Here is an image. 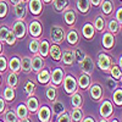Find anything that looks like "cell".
<instances>
[{"label":"cell","instance_id":"4fadbf2b","mask_svg":"<svg viewBox=\"0 0 122 122\" xmlns=\"http://www.w3.org/2000/svg\"><path fill=\"white\" fill-rule=\"evenodd\" d=\"M82 34H83V37L84 38H87V39H92L94 37V34H95V29H94V27H93V25L92 23H86L84 26H83V28H82Z\"/></svg>","mask_w":122,"mask_h":122},{"label":"cell","instance_id":"db71d44e","mask_svg":"<svg viewBox=\"0 0 122 122\" xmlns=\"http://www.w3.org/2000/svg\"><path fill=\"white\" fill-rule=\"evenodd\" d=\"M84 122H94V118H93V117H87V118L84 120Z\"/></svg>","mask_w":122,"mask_h":122},{"label":"cell","instance_id":"603a6c76","mask_svg":"<svg viewBox=\"0 0 122 122\" xmlns=\"http://www.w3.org/2000/svg\"><path fill=\"white\" fill-rule=\"evenodd\" d=\"M53 4L57 12H62L68 5V0H53Z\"/></svg>","mask_w":122,"mask_h":122},{"label":"cell","instance_id":"f546056e","mask_svg":"<svg viewBox=\"0 0 122 122\" xmlns=\"http://www.w3.org/2000/svg\"><path fill=\"white\" fill-rule=\"evenodd\" d=\"M7 83H9V87H11V88H15L18 83V78H17V75L11 72L9 76H7Z\"/></svg>","mask_w":122,"mask_h":122},{"label":"cell","instance_id":"816d5d0a","mask_svg":"<svg viewBox=\"0 0 122 122\" xmlns=\"http://www.w3.org/2000/svg\"><path fill=\"white\" fill-rule=\"evenodd\" d=\"M4 107H5V103H4V100L0 98V112L4 111Z\"/></svg>","mask_w":122,"mask_h":122},{"label":"cell","instance_id":"5b68a950","mask_svg":"<svg viewBox=\"0 0 122 122\" xmlns=\"http://www.w3.org/2000/svg\"><path fill=\"white\" fill-rule=\"evenodd\" d=\"M62 14H64L65 22H66L68 26H73V25L76 23L77 16H76V12H75V10H73L72 7H66L64 11H62Z\"/></svg>","mask_w":122,"mask_h":122},{"label":"cell","instance_id":"8992f818","mask_svg":"<svg viewBox=\"0 0 122 122\" xmlns=\"http://www.w3.org/2000/svg\"><path fill=\"white\" fill-rule=\"evenodd\" d=\"M28 7L29 11L33 15H40L43 11V4L42 0H28Z\"/></svg>","mask_w":122,"mask_h":122},{"label":"cell","instance_id":"6125c7cd","mask_svg":"<svg viewBox=\"0 0 122 122\" xmlns=\"http://www.w3.org/2000/svg\"><path fill=\"white\" fill-rule=\"evenodd\" d=\"M0 1H4V0H0Z\"/></svg>","mask_w":122,"mask_h":122},{"label":"cell","instance_id":"1f68e13d","mask_svg":"<svg viewBox=\"0 0 122 122\" xmlns=\"http://www.w3.org/2000/svg\"><path fill=\"white\" fill-rule=\"evenodd\" d=\"M4 98H5V100H7V101H12L14 98H15V90H14V88L7 87V88L5 89V92H4Z\"/></svg>","mask_w":122,"mask_h":122},{"label":"cell","instance_id":"7402d4cb","mask_svg":"<svg viewBox=\"0 0 122 122\" xmlns=\"http://www.w3.org/2000/svg\"><path fill=\"white\" fill-rule=\"evenodd\" d=\"M49 53H50V55H51V57L54 60H56V61H59L61 59V49H60V46L57 44H54V45L50 46L49 48Z\"/></svg>","mask_w":122,"mask_h":122},{"label":"cell","instance_id":"9c48e42d","mask_svg":"<svg viewBox=\"0 0 122 122\" xmlns=\"http://www.w3.org/2000/svg\"><path fill=\"white\" fill-rule=\"evenodd\" d=\"M26 11H27V6L26 3L21 1L18 3L17 5H15V15L18 20H23L26 17Z\"/></svg>","mask_w":122,"mask_h":122},{"label":"cell","instance_id":"5bb4252c","mask_svg":"<svg viewBox=\"0 0 122 122\" xmlns=\"http://www.w3.org/2000/svg\"><path fill=\"white\" fill-rule=\"evenodd\" d=\"M111 114H112V105L109 100H105L100 107V115L103 117H109Z\"/></svg>","mask_w":122,"mask_h":122},{"label":"cell","instance_id":"d6986e66","mask_svg":"<svg viewBox=\"0 0 122 122\" xmlns=\"http://www.w3.org/2000/svg\"><path fill=\"white\" fill-rule=\"evenodd\" d=\"M66 39H67V43L71 44V45H76L77 42H78V33L76 29H70L68 33L66 36Z\"/></svg>","mask_w":122,"mask_h":122},{"label":"cell","instance_id":"9f6ffc18","mask_svg":"<svg viewBox=\"0 0 122 122\" xmlns=\"http://www.w3.org/2000/svg\"><path fill=\"white\" fill-rule=\"evenodd\" d=\"M21 122H30V121H29V120H28V118L26 117V118H23V120H22Z\"/></svg>","mask_w":122,"mask_h":122},{"label":"cell","instance_id":"836d02e7","mask_svg":"<svg viewBox=\"0 0 122 122\" xmlns=\"http://www.w3.org/2000/svg\"><path fill=\"white\" fill-rule=\"evenodd\" d=\"M71 117H72V120L75 121V122H78V121H81L82 120V117H83V114H82V110L81 109H73V111H72V114H71Z\"/></svg>","mask_w":122,"mask_h":122},{"label":"cell","instance_id":"94428289","mask_svg":"<svg viewBox=\"0 0 122 122\" xmlns=\"http://www.w3.org/2000/svg\"><path fill=\"white\" fill-rule=\"evenodd\" d=\"M112 122H118V121H117V120H114V121H112Z\"/></svg>","mask_w":122,"mask_h":122},{"label":"cell","instance_id":"30bf717a","mask_svg":"<svg viewBox=\"0 0 122 122\" xmlns=\"http://www.w3.org/2000/svg\"><path fill=\"white\" fill-rule=\"evenodd\" d=\"M64 79V70L62 68H55L51 73V81L55 86H59L61 84Z\"/></svg>","mask_w":122,"mask_h":122},{"label":"cell","instance_id":"484cf974","mask_svg":"<svg viewBox=\"0 0 122 122\" xmlns=\"http://www.w3.org/2000/svg\"><path fill=\"white\" fill-rule=\"evenodd\" d=\"M101 94H103V89H101L100 86L95 84V86H93L90 88V95H92V98H93L94 100H98L101 97Z\"/></svg>","mask_w":122,"mask_h":122},{"label":"cell","instance_id":"d590c367","mask_svg":"<svg viewBox=\"0 0 122 122\" xmlns=\"http://www.w3.org/2000/svg\"><path fill=\"white\" fill-rule=\"evenodd\" d=\"M71 103H72V105L75 107L81 106V105H82V97H81L79 94H77V93H75L72 95V98H71Z\"/></svg>","mask_w":122,"mask_h":122},{"label":"cell","instance_id":"ffe728a7","mask_svg":"<svg viewBox=\"0 0 122 122\" xmlns=\"http://www.w3.org/2000/svg\"><path fill=\"white\" fill-rule=\"evenodd\" d=\"M20 62H21V70L23 71L25 73L30 72V66H32V59L28 57V56H25V57H22V60H20Z\"/></svg>","mask_w":122,"mask_h":122},{"label":"cell","instance_id":"11a10c76","mask_svg":"<svg viewBox=\"0 0 122 122\" xmlns=\"http://www.w3.org/2000/svg\"><path fill=\"white\" fill-rule=\"evenodd\" d=\"M42 1H43V3H46V4H49V3H51L53 0H42Z\"/></svg>","mask_w":122,"mask_h":122},{"label":"cell","instance_id":"f5cc1de1","mask_svg":"<svg viewBox=\"0 0 122 122\" xmlns=\"http://www.w3.org/2000/svg\"><path fill=\"white\" fill-rule=\"evenodd\" d=\"M10 3H11V4L15 6V5H17L18 3H21V0H10Z\"/></svg>","mask_w":122,"mask_h":122},{"label":"cell","instance_id":"f35d334b","mask_svg":"<svg viewBox=\"0 0 122 122\" xmlns=\"http://www.w3.org/2000/svg\"><path fill=\"white\" fill-rule=\"evenodd\" d=\"M114 101H115L117 105H121L122 104V90H121V88L120 89H116V92L114 93Z\"/></svg>","mask_w":122,"mask_h":122},{"label":"cell","instance_id":"ac0fdd59","mask_svg":"<svg viewBox=\"0 0 122 122\" xmlns=\"http://www.w3.org/2000/svg\"><path fill=\"white\" fill-rule=\"evenodd\" d=\"M9 67L14 73H17L21 71V62H20L18 57H11V60L9 61Z\"/></svg>","mask_w":122,"mask_h":122},{"label":"cell","instance_id":"7c38bea8","mask_svg":"<svg viewBox=\"0 0 122 122\" xmlns=\"http://www.w3.org/2000/svg\"><path fill=\"white\" fill-rule=\"evenodd\" d=\"M103 45H104V48H106V49H111V48H112V46L115 45L114 34H111L110 32L104 33V36H103Z\"/></svg>","mask_w":122,"mask_h":122},{"label":"cell","instance_id":"d6a6232c","mask_svg":"<svg viewBox=\"0 0 122 122\" xmlns=\"http://www.w3.org/2000/svg\"><path fill=\"white\" fill-rule=\"evenodd\" d=\"M27 115H28L27 107L25 105H18V107H17V116L21 118V120H23V118L27 117Z\"/></svg>","mask_w":122,"mask_h":122},{"label":"cell","instance_id":"6f0895ef","mask_svg":"<svg viewBox=\"0 0 122 122\" xmlns=\"http://www.w3.org/2000/svg\"><path fill=\"white\" fill-rule=\"evenodd\" d=\"M1 49H3V45H1V42H0V53H1Z\"/></svg>","mask_w":122,"mask_h":122},{"label":"cell","instance_id":"7dc6e473","mask_svg":"<svg viewBox=\"0 0 122 122\" xmlns=\"http://www.w3.org/2000/svg\"><path fill=\"white\" fill-rule=\"evenodd\" d=\"M115 21L121 26V23H122V9H121V7H118V9L116 10V14H115Z\"/></svg>","mask_w":122,"mask_h":122},{"label":"cell","instance_id":"3957f363","mask_svg":"<svg viewBox=\"0 0 122 122\" xmlns=\"http://www.w3.org/2000/svg\"><path fill=\"white\" fill-rule=\"evenodd\" d=\"M111 64H112L111 57H109L106 54H99L98 55V66L103 71H106L107 72L111 67Z\"/></svg>","mask_w":122,"mask_h":122},{"label":"cell","instance_id":"680465c9","mask_svg":"<svg viewBox=\"0 0 122 122\" xmlns=\"http://www.w3.org/2000/svg\"><path fill=\"white\" fill-rule=\"evenodd\" d=\"M100 122H107V121H106V120H101Z\"/></svg>","mask_w":122,"mask_h":122},{"label":"cell","instance_id":"c3c4849f","mask_svg":"<svg viewBox=\"0 0 122 122\" xmlns=\"http://www.w3.org/2000/svg\"><path fill=\"white\" fill-rule=\"evenodd\" d=\"M7 67V61L5 56H0V72H4Z\"/></svg>","mask_w":122,"mask_h":122},{"label":"cell","instance_id":"f1b7e54d","mask_svg":"<svg viewBox=\"0 0 122 122\" xmlns=\"http://www.w3.org/2000/svg\"><path fill=\"white\" fill-rule=\"evenodd\" d=\"M27 107H28V111H30V112L37 111V109H38V100L36 98H29L27 100Z\"/></svg>","mask_w":122,"mask_h":122},{"label":"cell","instance_id":"6da1fadb","mask_svg":"<svg viewBox=\"0 0 122 122\" xmlns=\"http://www.w3.org/2000/svg\"><path fill=\"white\" fill-rule=\"evenodd\" d=\"M50 37H51V40L55 44H60L64 40V37H65L64 28L60 26H53L51 29H50Z\"/></svg>","mask_w":122,"mask_h":122},{"label":"cell","instance_id":"277c9868","mask_svg":"<svg viewBox=\"0 0 122 122\" xmlns=\"http://www.w3.org/2000/svg\"><path fill=\"white\" fill-rule=\"evenodd\" d=\"M42 30H43V27H42V25H40V22L38 21V20L32 21L29 23V26H28L29 34L32 37H34V38H38L40 34H42Z\"/></svg>","mask_w":122,"mask_h":122},{"label":"cell","instance_id":"91938a15","mask_svg":"<svg viewBox=\"0 0 122 122\" xmlns=\"http://www.w3.org/2000/svg\"><path fill=\"white\" fill-rule=\"evenodd\" d=\"M21 1H23V3H27V1H28V0H21Z\"/></svg>","mask_w":122,"mask_h":122},{"label":"cell","instance_id":"bcb514c9","mask_svg":"<svg viewBox=\"0 0 122 122\" xmlns=\"http://www.w3.org/2000/svg\"><path fill=\"white\" fill-rule=\"evenodd\" d=\"M34 89H36V86H34V83L33 82H27L26 83V87H25V90L27 92V94H33V92H34Z\"/></svg>","mask_w":122,"mask_h":122},{"label":"cell","instance_id":"f907efd6","mask_svg":"<svg viewBox=\"0 0 122 122\" xmlns=\"http://www.w3.org/2000/svg\"><path fill=\"white\" fill-rule=\"evenodd\" d=\"M101 1H103V0H89V3H92L94 6H99L101 4Z\"/></svg>","mask_w":122,"mask_h":122},{"label":"cell","instance_id":"ab89813d","mask_svg":"<svg viewBox=\"0 0 122 122\" xmlns=\"http://www.w3.org/2000/svg\"><path fill=\"white\" fill-rule=\"evenodd\" d=\"M46 98L49 100H55V98H56V89L54 87H49L46 89Z\"/></svg>","mask_w":122,"mask_h":122},{"label":"cell","instance_id":"4dcf8cb0","mask_svg":"<svg viewBox=\"0 0 122 122\" xmlns=\"http://www.w3.org/2000/svg\"><path fill=\"white\" fill-rule=\"evenodd\" d=\"M78 83H79L81 88H87L90 83V79H89L88 75H81L79 78H78Z\"/></svg>","mask_w":122,"mask_h":122},{"label":"cell","instance_id":"be15d7a7","mask_svg":"<svg viewBox=\"0 0 122 122\" xmlns=\"http://www.w3.org/2000/svg\"><path fill=\"white\" fill-rule=\"evenodd\" d=\"M0 122H1V121H0Z\"/></svg>","mask_w":122,"mask_h":122},{"label":"cell","instance_id":"8d00e7d4","mask_svg":"<svg viewBox=\"0 0 122 122\" xmlns=\"http://www.w3.org/2000/svg\"><path fill=\"white\" fill-rule=\"evenodd\" d=\"M7 11H9L7 4L5 1H0V18H4L7 15Z\"/></svg>","mask_w":122,"mask_h":122},{"label":"cell","instance_id":"7a4b0ae2","mask_svg":"<svg viewBox=\"0 0 122 122\" xmlns=\"http://www.w3.org/2000/svg\"><path fill=\"white\" fill-rule=\"evenodd\" d=\"M12 32L16 36V38H25L26 32H27V27H26V25L22 20L15 21V23L12 26Z\"/></svg>","mask_w":122,"mask_h":122},{"label":"cell","instance_id":"f6af8a7d","mask_svg":"<svg viewBox=\"0 0 122 122\" xmlns=\"http://www.w3.org/2000/svg\"><path fill=\"white\" fill-rule=\"evenodd\" d=\"M9 30H10V29H9L6 26H0V42L6 39V36H7V33H9Z\"/></svg>","mask_w":122,"mask_h":122},{"label":"cell","instance_id":"e575fe53","mask_svg":"<svg viewBox=\"0 0 122 122\" xmlns=\"http://www.w3.org/2000/svg\"><path fill=\"white\" fill-rule=\"evenodd\" d=\"M86 56H87V55H86V53L83 51L82 49H77V50H75V60L78 61V64L82 62Z\"/></svg>","mask_w":122,"mask_h":122},{"label":"cell","instance_id":"7bdbcfd3","mask_svg":"<svg viewBox=\"0 0 122 122\" xmlns=\"http://www.w3.org/2000/svg\"><path fill=\"white\" fill-rule=\"evenodd\" d=\"M5 121L6 122H17V116L12 112V111H7L5 115Z\"/></svg>","mask_w":122,"mask_h":122},{"label":"cell","instance_id":"8fae6325","mask_svg":"<svg viewBox=\"0 0 122 122\" xmlns=\"http://www.w3.org/2000/svg\"><path fill=\"white\" fill-rule=\"evenodd\" d=\"M75 61V51L71 49H65L62 54V62L65 65H72Z\"/></svg>","mask_w":122,"mask_h":122},{"label":"cell","instance_id":"44dd1931","mask_svg":"<svg viewBox=\"0 0 122 122\" xmlns=\"http://www.w3.org/2000/svg\"><path fill=\"white\" fill-rule=\"evenodd\" d=\"M38 117H39L40 122H48L49 118H50V110H49V107L48 106H43L42 109L39 110Z\"/></svg>","mask_w":122,"mask_h":122},{"label":"cell","instance_id":"e0dca14e","mask_svg":"<svg viewBox=\"0 0 122 122\" xmlns=\"http://www.w3.org/2000/svg\"><path fill=\"white\" fill-rule=\"evenodd\" d=\"M76 6L81 14H87L90 6V3L89 0H76Z\"/></svg>","mask_w":122,"mask_h":122},{"label":"cell","instance_id":"ee69618b","mask_svg":"<svg viewBox=\"0 0 122 122\" xmlns=\"http://www.w3.org/2000/svg\"><path fill=\"white\" fill-rule=\"evenodd\" d=\"M53 110L55 114H60L64 111V105L61 104V101H55L54 105H53Z\"/></svg>","mask_w":122,"mask_h":122},{"label":"cell","instance_id":"ba28073f","mask_svg":"<svg viewBox=\"0 0 122 122\" xmlns=\"http://www.w3.org/2000/svg\"><path fill=\"white\" fill-rule=\"evenodd\" d=\"M79 66H81V68H82L83 72H86V73H88V75L93 72V71H94V67H95L93 59L89 57V56H86L84 60L79 64Z\"/></svg>","mask_w":122,"mask_h":122},{"label":"cell","instance_id":"d4e9b609","mask_svg":"<svg viewBox=\"0 0 122 122\" xmlns=\"http://www.w3.org/2000/svg\"><path fill=\"white\" fill-rule=\"evenodd\" d=\"M49 48H50L49 43L46 42V40H43L42 43H39L38 51H39V54L42 55L43 57H45V56H48V54H49Z\"/></svg>","mask_w":122,"mask_h":122},{"label":"cell","instance_id":"83f0119b","mask_svg":"<svg viewBox=\"0 0 122 122\" xmlns=\"http://www.w3.org/2000/svg\"><path fill=\"white\" fill-rule=\"evenodd\" d=\"M49 79H50V72H49L48 70H44V71H42L40 73H38V81H39L42 84L48 83Z\"/></svg>","mask_w":122,"mask_h":122},{"label":"cell","instance_id":"60d3db41","mask_svg":"<svg viewBox=\"0 0 122 122\" xmlns=\"http://www.w3.org/2000/svg\"><path fill=\"white\" fill-rule=\"evenodd\" d=\"M38 48H39V40L33 39L32 42L29 43V50H30L33 54H37V53H38Z\"/></svg>","mask_w":122,"mask_h":122},{"label":"cell","instance_id":"52a82bcc","mask_svg":"<svg viewBox=\"0 0 122 122\" xmlns=\"http://www.w3.org/2000/svg\"><path fill=\"white\" fill-rule=\"evenodd\" d=\"M64 87H65V90L67 93H75L76 89H77V82L73 76H66L65 81H64Z\"/></svg>","mask_w":122,"mask_h":122},{"label":"cell","instance_id":"74e56055","mask_svg":"<svg viewBox=\"0 0 122 122\" xmlns=\"http://www.w3.org/2000/svg\"><path fill=\"white\" fill-rule=\"evenodd\" d=\"M5 42L9 44V45H14L15 42H16V36L14 34L12 30H9V33L6 36V39H5Z\"/></svg>","mask_w":122,"mask_h":122},{"label":"cell","instance_id":"cb8c5ba5","mask_svg":"<svg viewBox=\"0 0 122 122\" xmlns=\"http://www.w3.org/2000/svg\"><path fill=\"white\" fill-rule=\"evenodd\" d=\"M94 29L99 30V32H103L105 29V20L101 17V16H97L94 20Z\"/></svg>","mask_w":122,"mask_h":122},{"label":"cell","instance_id":"2e32d148","mask_svg":"<svg viewBox=\"0 0 122 122\" xmlns=\"http://www.w3.org/2000/svg\"><path fill=\"white\" fill-rule=\"evenodd\" d=\"M101 10H103L104 15H111L114 10V3L112 0H103L101 1Z\"/></svg>","mask_w":122,"mask_h":122},{"label":"cell","instance_id":"681fc988","mask_svg":"<svg viewBox=\"0 0 122 122\" xmlns=\"http://www.w3.org/2000/svg\"><path fill=\"white\" fill-rule=\"evenodd\" d=\"M57 122H70V116L67 112H64L59 118H57Z\"/></svg>","mask_w":122,"mask_h":122},{"label":"cell","instance_id":"4316f807","mask_svg":"<svg viewBox=\"0 0 122 122\" xmlns=\"http://www.w3.org/2000/svg\"><path fill=\"white\" fill-rule=\"evenodd\" d=\"M120 28H121V26L115 21V20H110V21H109V23H107V29H109V32H110L111 34L118 33Z\"/></svg>","mask_w":122,"mask_h":122},{"label":"cell","instance_id":"b9f144b4","mask_svg":"<svg viewBox=\"0 0 122 122\" xmlns=\"http://www.w3.org/2000/svg\"><path fill=\"white\" fill-rule=\"evenodd\" d=\"M110 72H111V75L114 76L115 79H120L121 78V68L118 66H114L110 70Z\"/></svg>","mask_w":122,"mask_h":122},{"label":"cell","instance_id":"9a60e30c","mask_svg":"<svg viewBox=\"0 0 122 122\" xmlns=\"http://www.w3.org/2000/svg\"><path fill=\"white\" fill-rule=\"evenodd\" d=\"M43 66H44V61H43L42 56H34L32 59V66H30V70H32L33 72H39Z\"/></svg>","mask_w":122,"mask_h":122}]
</instances>
